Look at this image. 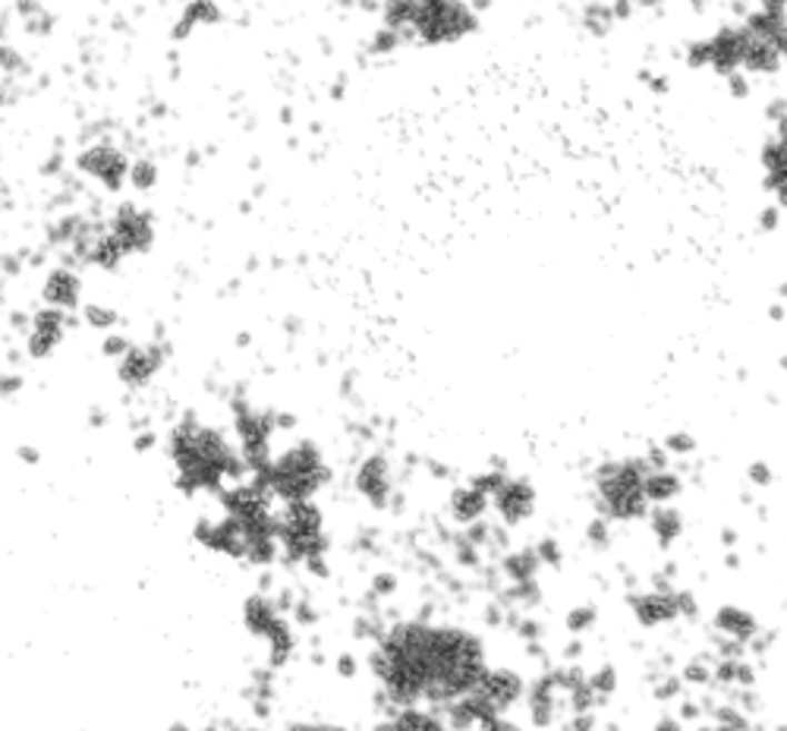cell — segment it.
I'll return each mask as SVG.
<instances>
[{"label":"cell","instance_id":"6da1fadb","mask_svg":"<svg viewBox=\"0 0 787 731\" xmlns=\"http://www.w3.org/2000/svg\"><path fill=\"white\" fill-rule=\"evenodd\" d=\"M476 17L464 0H388L385 29L394 41L416 38L422 45H454L476 32Z\"/></svg>","mask_w":787,"mask_h":731},{"label":"cell","instance_id":"7a4b0ae2","mask_svg":"<svg viewBox=\"0 0 787 731\" xmlns=\"http://www.w3.org/2000/svg\"><path fill=\"white\" fill-rule=\"evenodd\" d=\"M76 165H79V170H82L86 177H92L94 184H101V187L111 189V192L123 189L127 187V180H130V161H127V155L120 149H113V146H108V142H98L92 149L82 151V155L76 158Z\"/></svg>","mask_w":787,"mask_h":731},{"label":"cell","instance_id":"3957f363","mask_svg":"<svg viewBox=\"0 0 787 731\" xmlns=\"http://www.w3.org/2000/svg\"><path fill=\"white\" fill-rule=\"evenodd\" d=\"M155 240V227H151V215L136 206H123L117 211L111 227V244L120 253H130V249H146Z\"/></svg>","mask_w":787,"mask_h":731},{"label":"cell","instance_id":"277c9868","mask_svg":"<svg viewBox=\"0 0 787 731\" xmlns=\"http://www.w3.org/2000/svg\"><path fill=\"white\" fill-rule=\"evenodd\" d=\"M763 170H766V184H769L778 199H787V120L778 124V130L763 149Z\"/></svg>","mask_w":787,"mask_h":731},{"label":"cell","instance_id":"5b68a950","mask_svg":"<svg viewBox=\"0 0 787 731\" xmlns=\"http://www.w3.org/2000/svg\"><path fill=\"white\" fill-rule=\"evenodd\" d=\"M218 19H221V10H218L215 0H189L180 19H177V26H173V38H189L199 26H211Z\"/></svg>","mask_w":787,"mask_h":731},{"label":"cell","instance_id":"8992f818","mask_svg":"<svg viewBox=\"0 0 787 731\" xmlns=\"http://www.w3.org/2000/svg\"><path fill=\"white\" fill-rule=\"evenodd\" d=\"M132 189L139 192H149L155 184H158V165L155 161H132L130 165V180H127Z\"/></svg>","mask_w":787,"mask_h":731},{"label":"cell","instance_id":"52a82bcc","mask_svg":"<svg viewBox=\"0 0 787 731\" xmlns=\"http://www.w3.org/2000/svg\"><path fill=\"white\" fill-rule=\"evenodd\" d=\"M76 294H79V281H76L73 275H67V271H57L51 284H48V300L70 303Z\"/></svg>","mask_w":787,"mask_h":731},{"label":"cell","instance_id":"ba28073f","mask_svg":"<svg viewBox=\"0 0 787 731\" xmlns=\"http://www.w3.org/2000/svg\"><path fill=\"white\" fill-rule=\"evenodd\" d=\"M646 3H656V0H646Z\"/></svg>","mask_w":787,"mask_h":731}]
</instances>
